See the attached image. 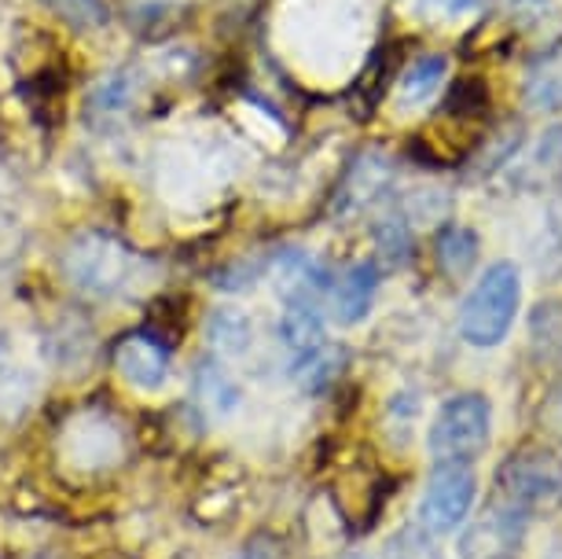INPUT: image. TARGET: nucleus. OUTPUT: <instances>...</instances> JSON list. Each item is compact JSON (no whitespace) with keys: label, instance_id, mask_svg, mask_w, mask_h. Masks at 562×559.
Returning <instances> with one entry per match:
<instances>
[{"label":"nucleus","instance_id":"f257e3e1","mask_svg":"<svg viewBox=\"0 0 562 559\" xmlns=\"http://www.w3.org/2000/svg\"><path fill=\"white\" fill-rule=\"evenodd\" d=\"M522 305V272L515 261H493L482 272L460 310V335L474 350H493L507 339Z\"/></svg>","mask_w":562,"mask_h":559},{"label":"nucleus","instance_id":"f03ea898","mask_svg":"<svg viewBox=\"0 0 562 559\" xmlns=\"http://www.w3.org/2000/svg\"><path fill=\"white\" fill-rule=\"evenodd\" d=\"M136 250L103 228L78 232L63 250V277L89 299H114L136 277Z\"/></svg>","mask_w":562,"mask_h":559},{"label":"nucleus","instance_id":"6e6552de","mask_svg":"<svg viewBox=\"0 0 562 559\" xmlns=\"http://www.w3.org/2000/svg\"><path fill=\"white\" fill-rule=\"evenodd\" d=\"M394 174H397L394 158H390L383 147L360 152L353 163H349L342 185H338V192H335V214H357V210H364V206H375L379 199L390 192V185H394Z\"/></svg>","mask_w":562,"mask_h":559},{"label":"nucleus","instance_id":"bb28decb","mask_svg":"<svg viewBox=\"0 0 562 559\" xmlns=\"http://www.w3.org/2000/svg\"><path fill=\"white\" fill-rule=\"evenodd\" d=\"M243 559H291V556H288V545L276 534H254L247 548H243Z\"/></svg>","mask_w":562,"mask_h":559},{"label":"nucleus","instance_id":"9b49d317","mask_svg":"<svg viewBox=\"0 0 562 559\" xmlns=\"http://www.w3.org/2000/svg\"><path fill=\"white\" fill-rule=\"evenodd\" d=\"M379 272L371 261H357L346 272H338L327 288V299H331V321L342 324V328H353L375 305V291H379Z\"/></svg>","mask_w":562,"mask_h":559},{"label":"nucleus","instance_id":"7ed1b4c3","mask_svg":"<svg viewBox=\"0 0 562 559\" xmlns=\"http://www.w3.org/2000/svg\"><path fill=\"white\" fill-rule=\"evenodd\" d=\"M496 497L529 519L562 512V452L551 446L515 449L496 471Z\"/></svg>","mask_w":562,"mask_h":559},{"label":"nucleus","instance_id":"aec40b11","mask_svg":"<svg viewBox=\"0 0 562 559\" xmlns=\"http://www.w3.org/2000/svg\"><path fill=\"white\" fill-rule=\"evenodd\" d=\"M445 74H449V59L438 56V52L412 59L401 74V97H405V103H427L441 89Z\"/></svg>","mask_w":562,"mask_h":559},{"label":"nucleus","instance_id":"ddd939ff","mask_svg":"<svg viewBox=\"0 0 562 559\" xmlns=\"http://www.w3.org/2000/svg\"><path fill=\"white\" fill-rule=\"evenodd\" d=\"M526 335L540 368H562V299H540L529 310Z\"/></svg>","mask_w":562,"mask_h":559},{"label":"nucleus","instance_id":"c756f323","mask_svg":"<svg viewBox=\"0 0 562 559\" xmlns=\"http://www.w3.org/2000/svg\"><path fill=\"white\" fill-rule=\"evenodd\" d=\"M544 559H562V537H559V541H555V545H551V548H548V556H544Z\"/></svg>","mask_w":562,"mask_h":559},{"label":"nucleus","instance_id":"6ab92c4d","mask_svg":"<svg viewBox=\"0 0 562 559\" xmlns=\"http://www.w3.org/2000/svg\"><path fill=\"white\" fill-rule=\"evenodd\" d=\"M206 339L217 354L239 357L250 350L254 343V324L239 310H214L206 321Z\"/></svg>","mask_w":562,"mask_h":559},{"label":"nucleus","instance_id":"cd10ccee","mask_svg":"<svg viewBox=\"0 0 562 559\" xmlns=\"http://www.w3.org/2000/svg\"><path fill=\"white\" fill-rule=\"evenodd\" d=\"M427 8H438L445 15H467V12H479L490 0H423Z\"/></svg>","mask_w":562,"mask_h":559},{"label":"nucleus","instance_id":"1a4fd4ad","mask_svg":"<svg viewBox=\"0 0 562 559\" xmlns=\"http://www.w3.org/2000/svg\"><path fill=\"white\" fill-rule=\"evenodd\" d=\"M114 368L122 372V379L136 390H147V394H155V390H162L169 383V368H173V357L162 346V339H155V335L147 332H130L122 335L119 343H114Z\"/></svg>","mask_w":562,"mask_h":559},{"label":"nucleus","instance_id":"f8f14e48","mask_svg":"<svg viewBox=\"0 0 562 559\" xmlns=\"http://www.w3.org/2000/svg\"><path fill=\"white\" fill-rule=\"evenodd\" d=\"M434 258H438V269L445 280L460 283L479 269V258H482V239L474 228L467 225H445L434 239Z\"/></svg>","mask_w":562,"mask_h":559},{"label":"nucleus","instance_id":"b1692460","mask_svg":"<svg viewBox=\"0 0 562 559\" xmlns=\"http://www.w3.org/2000/svg\"><path fill=\"white\" fill-rule=\"evenodd\" d=\"M41 4L74 30H100L111 23V12L103 0H41Z\"/></svg>","mask_w":562,"mask_h":559},{"label":"nucleus","instance_id":"20e7f679","mask_svg":"<svg viewBox=\"0 0 562 559\" xmlns=\"http://www.w3.org/2000/svg\"><path fill=\"white\" fill-rule=\"evenodd\" d=\"M493 438V405L479 390L452 394L438 409L427 431V449L434 463H474L490 449Z\"/></svg>","mask_w":562,"mask_h":559},{"label":"nucleus","instance_id":"f3484780","mask_svg":"<svg viewBox=\"0 0 562 559\" xmlns=\"http://www.w3.org/2000/svg\"><path fill=\"white\" fill-rule=\"evenodd\" d=\"M280 343L299 357L313 346L324 343V316L313 302H288V310L280 316Z\"/></svg>","mask_w":562,"mask_h":559},{"label":"nucleus","instance_id":"2eb2a0df","mask_svg":"<svg viewBox=\"0 0 562 559\" xmlns=\"http://www.w3.org/2000/svg\"><path fill=\"white\" fill-rule=\"evenodd\" d=\"M342 368H346V350L324 339L321 346L294 357V383H299L305 394H324V390H331L338 383Z\"/></svg>","mask_w":562,"mask_h":559},{"label":"nucleus","instance_id":"a878e982","mask_svg":"<svg viewBox=\"0 0 562 559\" xmlns=\"http://www.w3.org/2000/svg\"><path fill=\"white\" fill-rule=\"evenodd\" d=\"M537 431L551 449H562V379L548 390L537 409Z\"/></svg>","mask_w":562,"mask_h":559},{"label":"nucleus","instance_id":"412c9836","mask_svg":"<svg viewBox=\"0 0 562 559\" xmlns=\"http://www.w3.org/2000/svg\"><path fill=\"white\" fill-rule=\"evenodd\" d=\"M30 398H34V372L12 350L0 346V409L4 413H23Z\"/></svg>","mask_w":562,"mask_h":559},{"label":"nucleus","instance_id":"393cba45","mask_svg":"<svg viewBox=\"0 0 562 559\" xmlns=\"http://www.w3.org/2000/svg\"><path fill=\"white\" fill-rule=\"evenodd\" d=\"M490 108V89L482 86L479 78H463L456 81L449 100H445V114H456V119H471V114H485Z\"/></svg>","mask_w":562,"mask_h":559},{"label":"nucleus","instance_id":"c85d7f7f","mask_svg":"<svg viewBox=\"0 0 562 559\" xmlns=\"http://www.w3.org/2000/svg\"><path fill=\"white\" fill-rule=\"evenodd\" d=\"M548 232L555 236V244L562 247V192L551 199V206H548Z\"/></svg>","mask_w":562,"mask_h":559},{"label":"nucleus","instance_id":"4468645a","mask_svg":"<svg viewBox=\"0 0 562 559\" xmlns=\"http://www.w3.org/2000/svg\"><path fill=\"white\" fill-rule=\"evenodd\" d=\"M522 100H526V108L537 114L562 111V45L548 48L544 56L533 59V67L526 70Z\"/></svg>","mask_w":562,"mask_h":559},{"label":"nucleus","instance_id":"5701e85b","mask_svg":"<svg viewBox=\"0 0 562 559\" xmlns=\"http://www.w3.org/2000/svg\"><path fill=\"white\" fill-rule=\"evenodd\" d=\"M383 559H445V548L438 545V537L423 526H401L383 548Z\"/></svg>","mask_w":562,"mask_h":559},{"label":"nucleus","instance_id":"4be33fe9","mask_svg":"<svg viewBox=\"0 0 562 559\" xmlns=\"http://www.w3.org/2000/svg\"><path fill=\"white\" fill-rule=\"evenodd\" d=\"M136 97V74L133 70H119L111 74L108 81H100V89L89 97V119L92 122H108V119H119V114L130 108Z\"/></svg>","mask_w":562,"mask_h":559},{"label":"nucleus","instance_id":"39448f33","mask_svg":"<svg viewBox=\"0 0 562 559\" xmlns=\"http://www.w3.org/2000/svg\"><path fill=\"white\" fill-rule=\"evenodd\" d=\"M474 497H479V479L471 463H434L419 497V526L434 537L452 534L456 526L467 523Z\"/></svg>","mask_w":562,"mask_h":559},{"label":"nucleus","instance_id":"9d476101","mask_svg":"<svg viewBox=\"0 0 562 559\" xmlns=\"http://www.w3.org/2000/svg\"><path fill=\"white\" fill-rule=\"evenodd\" d=\"M272 269H276V288L288 302H313L321 294H327L331 288V272L321 258H313L310 250L302 247H283L280 255L272 258Z\"/></svg>","mask_w":562,"mask_h":559},{"label":"nucleus","instance_id":"7c9ffc66","mask_svg":"<svg viewBox=\"0 0 562 559\" xmlns=\"http://www.w3.org/2000/svg\"><path fill=\"white\" fill-rule=\"evenodd\" d=\"M353 559H364V556H353Z\"/></svg>","mask_w":562,"mask_h":559},{"label":"nucleus","instance_id":"a211bd4d","mask_svg":"<svg viewBox=\"0 0 562 559\" xmlns=\"http://www.w3.org/2000/svg\"><path fill=\"white\" fill-rule=\"evenodd\" d=\"M412 258V221L401 214H390L375 225V258L371 266L379 272H394V269H405Z\"/></svg>","mask_w":562,"mask_h":559},{"label":"nucleus","instance_id":"423d86ee","mask_svg":"<svg viewBox=\"0 0 562 559\" xmlns=\"http://www.w3.org/2000/svg\"><path fill=\"white\" fill-rule=\"evenodd\" d=\"M529 537V515L504 497H493L467 523L460 537V559H518Z\"/></svg>","mask_w":562,"mask_h":559},{"label":"nucleus","instance_id":"0eeeda50","mask_svg":"<svg viewBox=\"0 0 562 559\" xmlns=\"http://www.w3.org/2000/svg\"><path fill=\"white\" fill-rule=\"evenodd\" d=\"M507 188L522 195H540L562 185V125H548L533 141H522L504 163Z\"/></svg>","mask_w":562,"mask_h":559},{"label":"nucleus","instance_id":"dca6fc26","mask_svg":"<svg viewBox=\"0 0 562 559\" xmlns=\"http://www.w3.org/2000/svg\"><path fill=\"white\" fill-rule=\"evenodd\" d=\"M195 398L203 402L214 416H232L243 402V390L239 383L225 372V365L206 357L195 368Z\"/></svg>","mask_w":562,"mask_h":559}]
</instances>
